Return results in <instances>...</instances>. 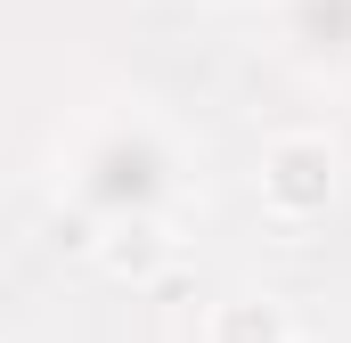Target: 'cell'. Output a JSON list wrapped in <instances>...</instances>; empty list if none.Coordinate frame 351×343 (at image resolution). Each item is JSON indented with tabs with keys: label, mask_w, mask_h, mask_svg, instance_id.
Segmentation results:
<instances>
[{
	"label": "cell",
	"mask_w": 351,
	"mask_h": 343,
	"mask_svg": "<svg viewBox=\"0 0 351 343\" xmlns=\"http://www.w3.org/2000/svg\"><path fill=\"white\" fill-rule=\"evenodd\" d=\"M319 188H327V180H319V156H311V147H286V156H278V196H286V204H302V196H319Z\"/></svg>",
	"instance_id": "6da1fadb"
}]
</instances>
